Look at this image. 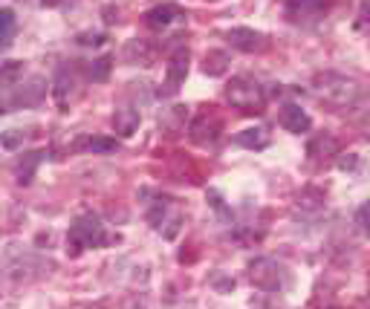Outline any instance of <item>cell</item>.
<instances>
[{
    "label": "cell",
    "mask_w": 370,
    "mask_h": 309,
    "mask_svg": "<svg viewBox=\"0 0 370 309\" xmlns=\"http://www.w3.org/2000/svg\"><path fill=\"white\" fill-rule=\"evenodd\" d=\"M229 102L240 113H261L263 107V90L252 78H234L229 84Z\"/></svg>",
    "instance_id": "6da1fadb"
},
{
    "label": "cell",
    "mask_w": 370,
    "mask_h": 309,
    "mask_svg": "<svg viewBox=\"0 0 370 309\" xmlns=\"http://www.w3.org/2000/svg\"><path fill=\"white\" fill-rule=\"evenodd\" d=\"M102 243H107L104 225L93 214H84L73 223V229H70V246L73 249H95V246H102Z\"/></svg>",
    "instance_id": "7a4b0ae2"
},
{
    "label": "cell",
    "mask_w": 370,
    "mask_h": 309,
    "mask_svg": "<svg viewBox=\"0 0 370 309\" xmlns=\"http://www.w3.org/2000/svg\"><path fill=\"white\" fill-rule=\"evenodd\" d=\"M278 122H281V127L289 130V133H307L310 124H313V119H310L298 104H286V107L281 110Z\"/></svg>",
    "instance_id": "3957f363"
},
{
    "label": "cell",
    "mask_w": 370,
    "mask_h": 309,
    "mask_svg": "<svg viewBox=\"0 0 370 309\" xmlns=\"http://www.w3.org/2000/svg\"><path fill=\"white\" fill-rule=\"evenodd\" d=\"M229 41L234 50H243V53H255V50H261L263 46V35L261 32H255V29H246V26H237L229 32Z\"/></svg>",
    "instance_id": "277c9868"
},
{
    "label": "cell",
    "mask_w": 370,
    "mask_h": 309,
    "mask_svg": "<svg viewBox=\"0 0 370 309\" xmlns=\"http://www.w3.org/2000/svg\"><path fill=\"white\" fill-rule=\"evenodd\" d=\"M188 73V53H176L168 64V81H165V90L168 93H176L183 84V78Z\"/></svg>",
    "instance_id": "5b68a950"
},
{
    "label": "cell",
    "mask_w": 370,
    "mask_h": 309,
    "mask_svg": "<svg viewBox=\"0 0 370 309\" xmlns=\"http://www.w3.org/2000/svg\"><path fill=\"white\" fill-rule=\"evenodd\" d=\"M113 127H116V133L131 136L133 130L139 127V113H136V110H116V116H113Z\"/></svg>",
    "instance_id": "8992f818"
},
{
    "label": "cell",
    "mask_w": 370,
    "mask_h": 309,
    "mask_svg": "<svg viewBox=\"0 0 370 309\" xmlns=\"http://www.w3.org/2000/svg\"><path fill=\"white\" fill-rule=\"evenodd\" d=\"M234 142L243 144V148H266L269 133H266V127H252V130H243V133H240Z\"/></svg>",
    "instance_id": "52a82bcc"
},
{
    "label": "cell",
    "mask_w": 370,
    "mask_h": 309,
    "mask_svg": "<svg viewBox=\"0 0 370 309\" xmlns=\"http://www.w3.org/2000/svg\"><path fill=\"white\" fill-rule=\"evenodd\" d=\"M15 32H18V21H15L12 9H0V46H9Z\"/></svg>",
    "instance_id": "ba28073f"
},
{
    "label": "cell",
    "mask_w": 370,
    "mask_h": 309,
    "mask_svg": "<svg viewBox=\"0 0 370 309\" xmlns=\"http://www.w3.org/2000/svg\"><path fill=\"white\" fill-rule=\"evenodd\" d=\"M321 6H324V0H286V12L293 15L295 21L301 18V15H315V12H321Z\"/></svg>",
    "instance_id": "9c48e42d"
},
{
    "label": "cell",
    "mask_w": 370,
    "mask_h": 309,
    "mask_svg": "<svg viewBox=\"0 0 370 309\" xmlns=\"http://www.w3.org/2000/svg\"><path fill=\"white\" fill-rule=\"evenodd\" d=\"M174 18H180V9L176 6H156L148 12V24L151 26H168Z\"/></svg>",
    "instance_id": "30bf717a"
},
{
    "label": "cell",
    "mask_w": 370,
    "mask_h": 309,
    "mask_svg": "<svg viewBox=\"0 0 370 309\" xmlns=\"http://www.w3.org/2000/svg\"><path fill=\"white\" fill-rule=\"evenodd\" d=\"M203 70L208 75H223V73H226V53H208Z\"/></svg>",
    "instance_id": "8fae6325"
},
{
    "label": "cell",
    "mask_w": 370,
    "mask_h": 309,
    "mask_svg": "<svg viewBox=\"0 0 370 309\" xmlns=\"http://www.w3.org/2000/svg\"><path fill=\"white\" fill-rule=\"evenodd\" d=\"M110 73V58H99V61H93V67H90V75L93 81H104Z\"/></svg>",
    "instance_id": "7c38bea8"
},
{
    "label": "cell",
    "mask_w": 370,
    "mask_h": 309,
    "mask_svg": "<svg viewBox=\"0 0 370 309\" xmlns=\"http://www.w3.org/2000/svg\"><path fill=\"white\" fill-rule=\"evenodd\" d=\"M84 148H87V151H113L116 142H113V139H87Z\"/></svg>",
    "instance_id": "4fadbf2b"
},
{
    "label": "cell",
    "mask_w": 370,
    "mask_h": 309,
    "mask_svg": "<svg viewBox=\"0 0 370 309\" xmlns=\"http://www.w3.org/2000/svg\"><path fill=\"white\" fill-rule=\"evenodd\" d=\"M356 223L362 225V232H364V234H370V203H364V205L359 208V214H356Z\"/></svg>",
    "instance_id": "5bb4252c"
},
{
    "label": "cell",
    "mask_w": 370,
    "mask_h": 309,
    "mask_svg": "<svg viewBox=\"0 0 370 309\" xmlns=\"http://www.w3.org/2000/svg\"><path fill=\"white\" fill-rule=\"evenodd\" d=\"M44 6H55V3H61V0H41Z\"/></svg>",
    "instance_id": "9a60e30c"
}]
</instances>
